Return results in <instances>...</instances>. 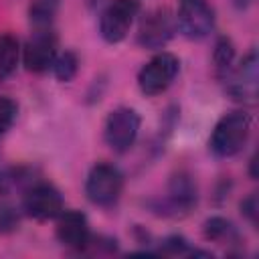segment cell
<instances>
[{"label": "cell", "instance_id": "obj_2", "mask_svg": "<svg viewBox=\"0 0 259 259\" xmlns=\"http://www.w3.org/2000/svg\"><path fill=\"white\" fill-rule=\"evenodd\" d=\"M123 190V174L109 162H97L91 166L85 178V194L89 202L101 208L113 206Z\"/></svg>", "mask_w": 259, "mask_h": 259}, {"label": "cell", "instance_id": "obj_4", "mask_svg": "<svg viewBox=\"0 0 259 259\" xmlns=\"http://www.w3.org/2000/svg\"><path fill=\"white\" fill-rule=\"evenodd\" d=\"M259 79V59L257 51L251 49L241 63H235L231 73L223 79L227 95L243 105H255L257 103V81Z\"/></svg>", "mask_w": 259, "mask_h": 259}, {"label": "cell", "instance_id": "obj_16", "mask_svg": "<svg viewBox=\"0 0 259 259\" xmlns=\"http://www.w3.org/2000/svg\"><path fill=\"white\" fill-rule=\"evenodd\" d=\"M61 0H30L28 20L32 28H53Z\"/></svg>", "mask_w": 259, "mask_h": 259}, {"label": "cell", "instance_id": "obj_20", "mask_svg": "<svg viewBox=\"0 0 259 259\" xmlns=\"http://www.w3.org/2000/svg\"><path fill=\"white\" fill-rule=\"evenodd\" d=\"M16 227H18V212L10 204L0 202V235L12 233Z\"/></svg>", "mask_w": 259, "mask_h": 259}, {"label": "cell", "instance_id": "obj_14", "mask_svg": "<svg viewBox=\"0 0 259 259\" xmlns=\"http://www.w3.org/2000/svg\"><path fill=\"white\" fill-rule=\"evenodd\" d=\"M235 59H237V51L233 40L229 36H219L212 49V65L219 81H223L231 73V69L235 67Z\"/></svg>", "mask_w": 259, "mask_h": 259}, {"label": "cell", "instance_id": "obj_13", "mask_svg": "<svg viewBox=\"0 0 259 259\" xmlns=\"http://www.w3.org/2000/svg\"><path fill=\"white\" fill-rule=\"evenodd\" d=\"M202 235L206 241L223 245V247H237L241 243V233L239 229L225 217H208L202 225Z\"/></svg>", "mask_w": 259, "mask_h": 259}, {"label": "cell", "instance_id": "obj_21", "mask_svg": "<svg viewBox=\"0 0 259 259\" xmlns=\"http://www.w3.org/2000/svg\"><path fill=\"white\" fill-rule=\"evenodd\" d=\"M259 208V204H257V194L255 192H251L249 196H245L243 200H241V214L255 227L257 225V210Z\"/></svg>", "mask_w": 259, "mask_h": 259}, {"label": "cell", "instance_id": "obj_3", "mask_svg": "<svg viewBox=\"0 0 259 259\" xmlns=\"http://www.w3.org/2000/svg\"><path fill=\"white\" fill-rule=\"evenodd\" d=\"M198 202V186L188 172L172 174L166 194L156 200L154 210L162 217H186Z\"/></svg>", "mask_w": 259, "mask_h": 259}, {"label": "cell", "instance_id": "obj_22", "mask_svg": "<svg viewBox=\"0 0 259 259\" xmlns=\"http://www.w3.org/2000/svg\"><path fill=\"white\" fill-rule=\"evenodd\" d=\"M251 2H253V0H235V4H237L239 8H247Z\"/></svg>", "mask_w": 259, "mask_h": 259}, {"label": "cell", "instance_id": "obj_6", "mask_svg": "<svg viewBox=\"0 0 259 259\" xmlns=\"http://www.w3.org/2000/svg\"><path fill=\"white\" fill-rule=\"evenodd\" d=\"M178 71L180 59L168 51H162L144 63V67L138 71V87L148 97L160 95L174 83Z\"/></svg>", "mask_w": 259, "mask_h": 259}, {"label": "cell", "instance_id": "obj_11", "mask_svg": "<svg viewBox=\"0 0 259 259\" xmlns=\"http://www.w3.org/2000/svg\"><path fill=\"white\" fill-rule=\"evenodd\" d=\"M57 57V34L53 28H34L20 49L22 65L32 73H45Z\"/></svg>", "mask_w": 259, "mask_h": 259}, {"label": "cell", "instance_id": "obj_5", "mask_svg": "<svg viewBox=\"0 0 259 259\" xmlns=\"http://www.w3.org/2000/svg\"><path fill=\"white\" fill-rule=\"evenodd\" d=\"M140 125H142V117L134 107H115L107 113L105 123H103V138L105 144L117 152V154H125L138 140L140 134Z\"/></svg>", "mask_w": 259, "mask_h": 259}, {"label": "cell", "instance_id": "obj_12", "mask_svg": "<svg viewBox=\"0 0 259 259\" xmlns=\"http://www.w3.org/2000/svg\"><path fill=\"white\" fill-rule=\"evenodd\" d=\"M55 235L63 247L71 251H87V245L91 241L89 221L77 208H63L57 217Z\"/></svg>", "mask_w": 259, "mask_h": 259}, {"label": "cell", "instance_id": "obj_9", "mask_svg": "<svg viewBox=\"0 0 259 259\" xmlns=\"http://www.w3.org/2000/svg\"><path fill=\"white\" fill-rule=\"evenodd\" d=\"M176 28L190 40L206 38L214 30V8L208 0H178Z\"/></svg>", "mask_w": 259, "mask_h": 259}, {"label": "cell", "instance_id": "obj_17", "mask_svg": "<svg viewBox=\"0 0 259 259\" xmlns=\"http://www.w3.org/2000/svg\"><path fill=\"white\" fill-rule=\"evenodd\" d=\"M53 73L55 77L61 81V83H69L75 79L77 71H79V59L73 51H63V53H57L55 61H53Z\"/></svg>", "mask_w": 259, "mask_h": 259}, {"label": "cell", "instance_id": "obj_8", "mask_svg": "<svg viewBox=\"0 0 259 259\" xmlns=\"http://www.w3.org/2000/svg\"><path fill=\"white\" fill-rule=\"evenodd\" d=\"M142 2L140 0H111L99 14V34L105 42L115 45L121 42L136 16L140 14Z\"/></svg>", "mask_w": 259, "mask_h": 259}, {"label": "cell", "instance_id": "obj_1", "mask_svg": "<svg viewBox=\"0 0 259 259\" xmlns=\"http://www.w3.org/2000/svg\"><path fill=\"white\" fill-rule=\"evenodd\" d=\"M251 136V115L243 109L225 113L212 127L208 138V148L219 158L237 156Z\"/></svg>", "mask_w": 259, "mask_h": 259}, {"label": "cell", "instance_id": "obj_10", "mask_svg": "<svg viewBox=\"0 0 259 259\" xmlns=\"http://www.w3.org/2000/svg\"><path fill=\"white\" fill-rule=\"evenodd\" d=\"M65 208L59 188L49 182H32L22 192V210L34 221H53Z\"/></svg>", "mask_w": 259, "mask_h": 259}, {"label": "cell", "instance_id": "obj_7", "mask_svg": "<svg viewBox=\"0 0 259 259\" xmlns=\"http://www.w3.org/2000/svg\"><path fill=\"white\" fill-rule=\"evenodd\" d=\"M176 18L170 12V8L166 6H158L148 10L138 24V32H136V42L142 49H164L172 36L176 34Z\"/></svg>", "mask_w": 259, "mask_h": 259}, {"label": "cell", "instance_id": "obj_19", "mask_svg": "<svg viewBox=\"0 0 259 259\" xmlns=\"http://www.w3.org/2000/svg\"><path fill=\"white\" fill-rule=\"evenodd\" d=\"M18 105L10 97H0V136H4L16 121Z\"/></svg>", "mask_w": 259, "mask_h": 259}, {"label": "cell", "instance_id": "obj_15", "mask_svg": "<svg viewBox=\"0 0 259 259\" xmlns=\"http://www.w3.org/2000/svg\"><path fill=\"white\" fill-rule=\"evenodd\" d=\"M20 42L10 32H0V81L10 77L20 61Z\"/></svg>", "mask_w": 259, "mask_h": 259}, {"label": "cell", "instance_id": "obj_18", "mask_svg": "<svg viewBox=\"0 0 259 259\" xmlns=\"http://www.w3.org/2000/svg\"><path fill=\"white\" fill-rule=\"evenodd\" d=\"M156 253L160 255H210L208 251L194 249L182 235H168L166 239H162L160 249Z\"/></svg>", "mask_w": 259, "mask_h": 259}]
</instances>
